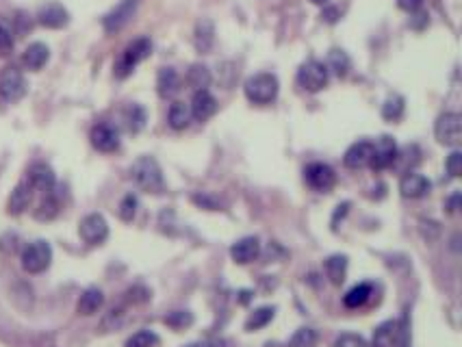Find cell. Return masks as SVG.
Returning <instances> with one entry per match:
<instances>
[{
	"instance_id": "obj_1",
	"label": "cell",
	"mask_w": 462,
	"mask_h": 347,
	"mask_svg": "<svg viewBox=\"0 0 462 347\" xmlns=\"http://www.w3.org/2000/svg\"><path fill=\"white\" fill-rule=\"evenodd\" d=\"M130 178L139 189L148 193H163L165 189V180H163L161 165L152 157H141L132 163L130 168Z\"/></svg>"
},
{
	"instance_id": "obj_11",
	"label": "cell",
	"mask_w": 462,
	"mask_h": 347,
	"mask_svg": "<svg viewBox=\"0 0 462 347\" xmlns=\"http://www.w3.org/2000/svg\"><path fill=\"white\" fill-rule=\"evenodd\" d=\"M397 161V146L391 137H380L376 143H374V157H371V170L376 172H382L386 168H391Z\"/></svg>"
},
{
	"instance_id": "obj_31",
	"label": "cell",
	"mask_w": 462,
	"mask_h": 347,
	"mask_svg": "<svg viewBox=\"0 0 462 347\" xmlns=\"http://www.w3.org/2000/svg\"><path fill=\"white\" fill-rule=\"evenodd\" d=\"M404 115V98L401 96H391L386 98V102L382 104V117L386 122H397Z\"/></svg>"
},
{
	"instance_id": "obj_13",
	"label": "cell",
	"mask_w": 462,
	"mask_h": 347,
	"mask_svg": "<svg viewBox=\"0 0 462 347\" xmlns=\"http://www.w3.org/2000/svg\"><path fill=\"white\" fill-rule=\"evenodd\" d=\"M430 180L421 174L416 172H406L399 180V193L404 195V198H410V200H419L423 195L430 193Z\"/></svg>"
},
{
	"instance_id": "obj_28",
	"label": "cell",
	"mask_w": 462,
	"mask_h": 347,
	"mask_svg": "<svg viewBox=\"0 0 462 347\" xmlns=\"http://www.w3.org/2000/svg\"><path fill=\"white\" fill-rule=\"evenodd\" d=\"M274 315H276V308L274 306H261V308H257L254 313H250V317L245 319V330L254 332V330L265 328L267 324L274 319Z\"/></svg>"
},
{
	"instance_id": "obj_43",
	"label": "cell",
	"mask_w": 462,
	"mask_h": 347,
	"mask_svg": "<svg viewBox=\"0 0 462 347\" xmlns=\"http://www.w3.org/2000/svg\"><path fill=\"white\" fill-rule=\"evenodd\" d=\"M183 347H226V341H223V339H204V341L187 343Z\"/></svg>"
},
{
	"instance_id": "obj_3",
	"label": "cell",
	"mask_w": 462,
	"mask_h": 347,
	"mask_svg": "<svg viewBox=\"0 0 462 347\" xmlns=\"http://www.w3.org/2000/svg\"><path fill=\"white\" fill-rule=\"evenodd\" d=\"M152 52V41L148 37H139L135 41H130L126 50L122 52V59L115 66V77L117 79H126L128 74L135 70L143 59H148Z\"/></svg>"
},
{
	"instance_id": "obj_30",
	"label": "cell",
	"mask_w": 462,
	"mask_h": 347,
	"mask_svg": "<svg viewBox=\"0 0 462 347\" xmlns=\"http://www.w3.org/2000/svg\"><path fill=\"white\" fill-rule=\"evenodd\" d=\"M187 81L193 89H196V92H200V89H206L208 85H211V72H208L206 66L196 63V66H191V70L187 74Z\"/></svg>"
},
{
	"instance_id": "obj_18",
	"label": "cell",
	"mask_w": 462,
	"mask_h": 347,
	"mask_svg": "<svg viewBox=\"0 0 462 347\" xmlns=\"http://www.w3.org/2000/svg\"><path fill=\"white\" fill-rule=\"evenodd\" d=\"M68 11H66V7L63 5H59V3H48V5H43L41 9H39V13H37V20H39V24L41 26H46V28H61V26H66L68 24Z\"/></svg>"
},
{
	"instance_id": "obj_39",
	"label": "cell",
	"mask_w": 462,
	"mask_h": 347,
	"mask_svg": "<svg viewBox=\"0 0 462 347\" xmlns=\"http://www.w3.org/2000/svg\"><path fill=\"white\" fill-rule=\"evenodd\" d=\"M334 347H369V343L361 337V335H352V332H345L334 341Z\"/></svg>"
},
{
	"instance_id": "obj_29",
	"label": "cell",
	"mask_w": 462,
	"mask_h": 347,
	"mask_svg": "<svg viewBox=\"0 0 462 347\" xmlns=\"http://www.w3.org/2000/svg\"><path fill=\"white\" fill-rule=\"evenodd\" d=\"M59 198L52 193V191H48L46 193V198H43L41 202H39V206L35 208V217L37 219H41V221H48V219H54L57 215H59Z\"/></svg>"
},
{
	"instance_id": "obj_26",
	"label": "cell",
	"mask_w": 462,
	"mask_h": 347,
	"mask_svg": "<svg viewBox=\"0 0 462 347\" xmlns=\"http://www.w3.org/2000/svg\"><path fill=\"white\" fill-rule=\"evenodd\" d=\"M189 122H191V109H189V104L176 100L172 107H170V111H168V124L174 130H185L189 126Z\"/></svg>"
},
{
	"instance_id": "obj_42",
	"label": "cell",
	"mask_w": 462,
	"mask_h": 347,
	"mask_svg": "<svg viewBox=\"0 0 462 347\" xmlns=\"http://www.w3.org/2000/svg\"><path fill=\"white\" fill-rule=\"evenodd\" d=\"M148 297H150V291H148L145 286H132V289L128 291L130 301H145Z\"/></svg>"
},
{
	"instance_id": "obj_27",
	"label": "cell",
	"mask_w": 462,
	"mask_h": 347,
	"mask_svg": "<svg viewBox=\"0 0 462 347\" xmlns=\"http://www.w3.org/2000/svg\"><path fill=\"white\" fill-rule=\"evenodd\" d=\"M395 335H397V321L389 319L382 321L371 337V345L374 347H393L395 345Z\"/></svg>"
},
{
	"instance_id": "obj_49",
	"label": "cell",
	"mask_w": 462,
	"mask_h": 347,
	"mask_svg": "<svg viewBox=\"0 0 462 347\" xmlns=\"http://www.w3.org/2000/svg\"><path fill=\"white\" fill-rule=\"evenodd\" d=\"M310 3H315V5H328V0H310Z\"/></svg>"
},
{
	"instance_id": "obj_22",
	"label": "cell",
	"mask_w": 462,
	"mask_h": 347,
	"mask_svg": "<svg viewBox=\"0 0 462 347\" xmlns=\"http://www.w3.org/2000/svg\"><path fill=\"white\" fill-rule=\"evenodd\" d=\"M104 304V293L98 289V286H89V289L83 291V295L79 297V304H77V310L79 315H96Z\"/></svg>"
},
{
	"instance_id": "obj_23",
	"label": "cell",
	"mask_w": 462,
	"mask_h": 347,
	"mask_svg": "<svg viewBox=\"0 0 462 347\" xmlns=\"http://www.w3.org/2000/svg\"><path fill=\"white\" fill-rule=\"evenodd\" d=\"M193 43H196L198 52H208L215 43V26L208 18H202L196 24V33H193Z\"/></svg>"
},
{
	"instance_id": "obj_12",
	"label": "cell",
	"mask_w": 462,
	"mask_h": 347,
	"mask_svg": "<svg viewBox=\"0 0 462 347\" xmlns=\"http://www.w3.org/2000/svg\"><path fill=\"white\" fill-rule=\"evenodd\" d=\"M89 139H92V146L100 150V152H115L120 148V135H117V130L111 124H96L92 128Z\"/></svg>"
},
{
	"instance_id": "obj_24",
	"label": "cell",
	"mask_w": 462,
	"mask_h": 347,
	"mask_svg": "<svg viewBox=\"0 0 462 347\" xmlns=\"http://www.w3.org/2000/svg\"><path fill=\"white\" fill-rule=\"evenodd\" d=\"M178 87H181V77H178V72L174 68H163L159 70V77H157V92L161 98H172Z\"/></svg>"
},
{
	"instance_id": "obj_16",
	"label": "cell",
	"mask_w": 462,
	"mask_h": 347,
	"mask_svg": "<svg viewBox=\"0 0 462 347\" xmlns=\"http://www.w3.org/2000/svg\"><path fill=\"white\" fill-rule=\"evenodd\" d=\"M371 157H374V143L363 139V141H356L348 148L345 157H343V163H345L350 170H361L371 163Z\"/></svg>"
},
{
	"instance_id": "obj_35",
	"label": "cell",
	"mask_w": 462,
	"mask_h": 347,
	"mask_svg": "<svg viewBox=\"0 0 462 347\" xmlns=\"http://www.w3.org/2000/svg\"><path fill=\"white\" fill-rule=\"evenodd\" d=\"M163 321L174 330H185L193 324V315L189 310H172V313L165 315V319Z\"/></svg>"
},
{
	"instance_id": "obj_9",
	"label": "cell",
	"mask_w": 462,
	"mask_h": 347,
	"mask_svg": "<svg viewBox=\"0 0 462 347\" xmlns=\"http://www.w3.org/2000/svg\"><path fill=\"white\" fill-rule=\"evenodd\" d=\"M79 232H81V239L89 246H100L107 241L109 237V224L102 215L98 213H92L81 219V226H79Z\"/></svg>"
},
{
	"instance_id": "obj_19",
	"label": "cell",
	"mask_w": 462,
	"mask_h": 347,
	"mask_svg": "<svg viewBox=\"0 0 462 347\" xmlns=\"http://www.w3.org/2000/svg\"><path fill=\"white\" fill-rule=\"evenodd\" d=\"M31 200H33V187L24 180V183H20L16 189L11 191V195H9V202H7L9 213L11 215L24 213V210L28 208V204H31Z\"/></svg>"
},
{
	"instance_id": "obj_48",
	"label": "cell",
	"mask_w": 462,
	"mask_h": 347,
	"mask_svg": "<svg viewBox=\"0 0 462 347\" xmlns=\"http://www.w3.org/2000/svg\"><path fill=\"white\" fill-rule=\"evenodd\" d=\"M239 295H241V297H239V301H241V304H248V301L252 299V291H241Z\"/></svg>"
},
{
	"instance_id": "obj_2",
	"label": "cell",
	"mask_w": 462,
	"mask_h": 347,
	"mask_svg": "<svg viewBox=\"0 0 462 347\" xmlns=\"http://www.w3.org/2000/svg\"><path fill=\"white\" fill-rule=\"evenodd\" d=\"M243 89H245V98L252 104H270L278 98L280 83L276 79V74L261 72V74H254V77H250Z\"/></svg>"
},
{
	"instance_id": "obj_45",
	"label": "cell",
	"mask_w": 462,
	"mask_h": 347,
	"mask_svg": "<svg viewBox=\"0 0 462 347\" xmlns=\"http://www.w3.org/2000/svg\"><path fill=\"white\" fill-rule=\"evenodd\" d=\"M193 202L196 204H200V206H206V208H211V210H217L219 208V204L215 202V200H211L208 195H193Z\"/></svg>"
},
{
	"instance_id": "obj_17",
	"label": "cell",
	"mask_w": 462,
	"mask_h": 347,
	"mask_svg": "<svg viewBox=\"0 0 462 347\" xmlns=\"http://www.w3.org/2000/svg\"><path fill=\"white\" fill-rule=\"evenodd\" d=\"M26 183L31 185L33 189H37V191L48 193V191L54 189L57 178H54V172H52L50 165H46V163H35V165H31V170H28Z\"/></svg>"
},
{
	"instance_id": "obj_47",
	"label": "cell",
	"mask_w": 462,
	"mask_h": 347,
	"mask_svg": "<svg viewBox=\"0 0 462 347\" xmlns=\"http://www.w3.org/2000/svg\"><path fill=\"white\" fill-rule=\"evenodd\" d=\"M458 204H460V193H454L450 200H447V208H450V213H456L458 210Z\"/></svg>"
},
{
	"instance_id": "obj_10",
	"label": "cell",
	"mask_w": 462,
	"mask_h": 347,
	"mask_svg": "<svg viewBox=\"0 0 462 347\" xmlns=\"http://www.w3.org/2000/svg\"><path fill=\"white\" fill-rule=\"evenodd\" d=\"M137 5H139V0H122V3L117 5L113 11H109L107 16H104V20H102L104 31H107V33H117L120 28H124L128 24V20L135 16Z\"/></svg>"
},
{
	"instance_id": "obj_38",
	"label": "cell",
	"mask_w": 462,
	"mask_h": 347,
	"mask_svg": "<svg viewBox=\"0 0 462 347\" xmlns=\"http://www.w3.org/2000/svg\"><path fill=\"white\" fill-rule=\"evenodd\" d=\"M393 347H410V326H408L406 315L397 321V335H395V345Z\"/></svg>"
},
{
	"instance_id": "obj_20",
	"label": "cell",
	"mask_w": 462,
	"mask_h": 347,
	"mask_svg": "<svg viewBox=\"0 0 462 347\" xmlns=\"http://www.w3.org/2000/svg\"><path fill=\"white\" fill-rule=\"evenodd\" d=\"M323 269H325V276L330 280L334 286L345 282V276H348V256L345 254H332L328 256L325 263H323Z\"/></svg>"
},
{
	"instance_id": "obj_14",
	"label": "cell",
	"mask_w": 462,
	"mask_h": 347,
	"mask_svg": "<svg viewBox=\"0 0 462 347\" xmlns=\"http://www.w3.org/2000/svg\"><path fill=\"white\" fill-rule=\"evenodd\" d=\"M191 109V117L198 119V122H206L208 117H213L217 111V100L213 98V94L208 89H200V92L193 94V100L189 104Z\"/></svg>"
},
{
	"instance_id": "obj_25",
	"label": "cell",
	"mask_w": 462,
	"mask_h": 347,
	"mask_svg": "<svg viewBox=\"0 0 462 347\" xmlns=\"http://www.w3.org/2000/svg\"><path fill=\"white\" fill-rule=\"evenodd\" d=\"M371 293H374V286H371L369 282H361V284L352 286V289L343 295V304H345L348 308H361L369 301Z\"/></svg>"
},
{
	"instance_id": "obj_44",
	"label": "cell",
	"mask_w": 462,
	"mask_h": 347,
	"mask_svg": "<svg viewBox=\"0 0 462 347\" xmlns=\"http://www.w3.org/2000/svg\"><path fill=\"white\" fill-rule=\"evenodd\" d=\"M397 5H399V9L414 13V11H419L423 7V0H397Z\"/></svg>"
},
{
	"instance_id": "obj_7",
	"label": "cell",
	"mask_w": 462,
	"mask_h": 347,
	"mask_svg": "<svg viewBox=\"0 0 462 347\" xmlns=\"http://www.w3.org/2000/svg\"><path fill=\"white\" fill-rule=\"evenodd\" d=\"M434 135H436L439 143L450 146V148H458L460 141H462V117H460V113H443L436 119Z\"/></svg>"
},
{
	"instance_id": "obj_36",
	"label": "cell",
	"mask_w": 462,
	"mask_h": 347,
	"mask_svg": "<svg viewBox=\"0 0 462 347\" xmlns=\"http://www.w3.org/2000/svg\"><path fill=\"white\" fill-rule=\"evenodd\" d=\"M126 126L130 132H139L145 126V111L139 107V104H132L126 111Z\"/></svg>"
},
{
	"instance_id": "obj_46",
	"label": "cell",
	"mask_w": 462,
	"mask_h": 347,
	"mask_svg": "<svg viewBox=\"0 0 462 347\" xmlns=\"http://www.w3.org/2000/svg\"><path fill=\"white\" fill-rule=\"evenodd\" d=\"M321 18L325 20V22H337V18H339V11L334 9V7H328V9H323V13H321Z\"/></svg>"
},
{
	"instance_id": "obj_34",
	"label": "cell",
	"mask_w": 462,
	"mask_h": 347,
	"mask_svg": "<svg viewBox=\"0 0 462 347\" xmlns=\"http://www.w3.org/2000/svg\"><path fill=\"white\" fill-rule=\"evenodd\" d=\"M328 70H332L334 74H339V77H345L348 70H350V59L348 54L343 50H332L330 57H328Z\"/></svg>"
},
{
	"instance_id": "obj_37",
	"label": "cell",
	"mask_w": 462,
	"mask_h": 347,
	"mask_svg": "<svg viewBox=\"0 0 462 347\" xmlns=\"http://www.w3.org/2000/svg\"><path fill=\"white\" fill-rule=\"evenodd\" d=\"M137 206H139L137 195H132V193L124 195V200L120 202V217L124 221H132V219H135V215H137Z\"/></svg>"
},
{
	"instance_id": "obj_4",
	"label": "cell",
	"mask_w": 462,
	"mask_h": 347,
	"mask_svg": "<svg viewBox=\"0 0 462 347\" xmlns=\"http://www.w3.org/2000/svg\"><path fill=\"white\" fill-rule=\"evenodd\" d=\"M52 263V248L46 241H33L22 252V269L26 274H41Z\"/></svg>"
},
{
	"instance_id": "obj_40",
	"label": "cell",
	"mask_w": 462,
	"mask_h": 347,
	"mask_svg": "<svg viewBox=\"0 0 462 347\" xmlns=\"http://www.w3.org/2000/svg\"><path fill=\"white\" fill-rule=\"evenodd\" d=\"M445 168H447V174H450L452 178L460 176V172H462V152L460 150H454V152L447 157Z\"/></svg>"
},
{
	"instance_id": "obj_15",
	"label": "cell",
	"mask_w": 462,
	"mask_h": 347,
	"mask_svg": "<svg viewBox=\"0 0 462 347\" xmlns=\"http://www.w3.org/2000/svg\"><path fill=\"white\" fill-rule=\"evenodd\" d=\"M261 254V241L257 237H243L237 244H232L230 248V256L234 263L239 265H248L252 261H257Z\"/></svg>"
},
{
	"instance_id": "obj_5",
	"label": "cell",
	"mask_w": 462,
	"mask_h": 347,
	"mask_svg": "<svg viewBox=\"0 0 462 347\" xmlns=\"http://www.w3.org/2000/svg\"><path fill=\"white\" fill-rule=\"evenodd\" d=\"M328 77H330V70L321 61H306L297 70V85L308 94H317L328 85Z\"/></svg>"
},
{
	"instance_id": "obj_21",
	"label": "cell",
	"mask_w": 462,
	"mask_h": 347,
	"mask_svg": "<svg viewBox=\"0 0 462 347\" xmlns=\"http://www.w3.org/2000/svg\"><path fill=\"white\" fill-rule=\"evenodd\" d=\"M48 59H50V50H48L46 43L35 41V43H31V46H28V48L24 50V54H22V63H24L28 70L37 72V70H41L43 66L48 63Z\"/></svg>"
},
{
	"instance_id": "obj_8",
	"label": "cell",
	"mask_w": 462,
	"mask_h": 347,
	"mask_svg": "<svg viewBox=\"0 0 462 347\" xmlns=\"http://www.w3.org/2000/svg\"><path fill=\"white\" fill-rule=\"evenodd\" d=\"M304 180L310 189H315L319 193H328L337 185V174L330 165L325 163H310L304 170Z\"/></svg>"
},
{
	"instance_id": "obj_32",
	"label": "cell",
	"mask_w": 462,
	"mask_h": 347,
	"mask_svg": "<svg viewBox=\"0 0 462 347\" xmlns=\"http://www.w3.org/2000/svg\"><path fill=\"white\" fill-rule=\"evenodd\" d=\"M317 332L312 328H300L289 339V347H317Z\"/></svg>"
},
{
	"instance_id": "obj_41",
	"label": "cell",
	"mask_w": 462,
	"mask_h": 347,
	"mask_svg": "<svg viewBox=\"0 0 462 347\" xmlns=\"http://www.w3.org/2000/svg\"><path fill=\"white\" fill-rule=\"evenodd\" d=\"M13 50V33L7 24L0 22V54H9Z\"/></svg>"
},
{
	"instance_id": "obj_6",
	"label": "cell",
	"mask_w": 462,
	"mask_h": 347,
	"mask_svg": "<svg viewBox=\"0 0 462 347\" xmlns=\"http://www.w3.org/2000/svg\"><path fill=\"white\" fill-rule=\"evenodd\" d=\"M26 94V79L16 66H7L0 72V100L18 102Z\"/></svg>"
},
{
	"instance_id": "obj_33",
	"label": "cell",
	"mask_w": 462,
	"mask_h": 347,
	"mask_svg": "<svg viewBox=\"0 0 462 347\" xmlns=\"http://www.w3.org/2000/svg\"><path fill=\"white\" fill-rule=\"evenodd\" d=\"M159 345V337L152 330H139L132 337H128L124 347H157Z\"/></svg>"
}]
</instances>
